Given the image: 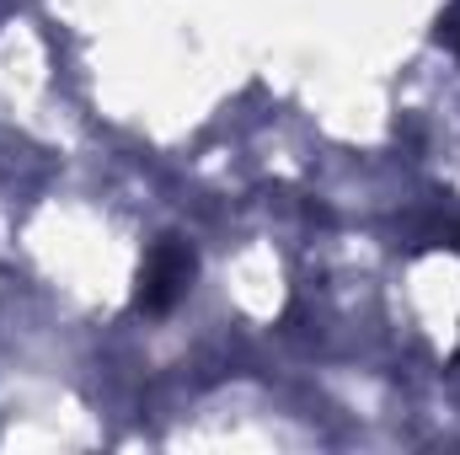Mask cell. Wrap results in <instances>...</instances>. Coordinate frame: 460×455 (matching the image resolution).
<instances>
[{"instance_id":"1","label":"cell","mask_w":460,"mask_h":455,"mask_svg":"<svg viewBox=\"0 0 460 455\" xmlns=\"http://www.w3.org/2000/svg\"><path fill=\"white\" fill-rule=\"evenodd\" d=\"M182 279H188V252L172 246V241L155 246V252H150V268H145V284H139V306H145V311H166V306L177 300Z\"/></svg>"},{"instance_id":"2","label":"cell","mask_w":460,"mask_h":455,"mask_svg":"<svg viewBox=\"0 0 460 455\" xmlns=\"http://www.w3.org/2000/svg\"><path fill=\"white\" fill-rule=\"evenodd\" d=\"M450 43H456V54H460V16L450 22Z\"/></svg>"}]
</instances>
